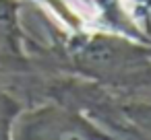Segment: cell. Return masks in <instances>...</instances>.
Here are the masks:
<instances>
[{
	"label": "cell",
	"mask_w": 151,
	"mask_h": 140,
	"mask_svg": "<svg viewBox=\"0 0 151 140\" xmlns=\"http://www.w3.org/2000/svg\"><path fill=\"white\" fill-rule=\"evenodd\" d=\"M31 58L42 74H79L120 93L151 89L149 43L114 29L77 27L58 33L48 48L33 39Z\"/></svg>",
	"instance_id": "1"
},
{
	"label": "cell",
	"mask_w": 151,
	"mask_h": 140,
	"mask_svg": "<svg viewBox=\"0 0 151 140\" xmlns=\"http://www.w3.org/2000/svg\"><path fill=\"white\" fill-rule=\"evenodd\" d=\"M13 138L21 140H112L85 113L58 101H42L23 107L13 126Z\"/></svg>",
	"instance_id": "2"
},
{
	"label": "cell",
	"mask_w": 151,
	"mask_h": 140,
	"mask_svg": "<svg viewBox=\"0 0 151 140\" xmlns=\"http://www.w3.org/2000/svg\"><path fill=\"white\" fill-rule=\"evenodd\" d=\"M23 0H0V74L29 78L40 74L29 54L31 37L21 23Z\"/></svg>",
	"instance_id": "3"
},
{
	"label": "cell",
	"mask_w": 151,
	"mask_h": 140,
	"mask_svg": "<svg viewBox=\"0 0 151 140\" xmlns=\"http://www.w3.org/2000/svg\"><path fill=\"white\" fill-rule=\"evenodd\" d=\"M122 115L139 140L151 138V99H143L139 93H124Z\"/></svg>",
	"instance_id": "4"
},
{
	"label": "cell",
	"mask_w": 151,
	"mask_h": 140,
	"mask_svg": "<svg viewBox=\"0 0 151 140\" xmlns=\"http://www.w3.org/2000/svg\"><path fill=\"white\" fill-rule=\"evenodd\" d=\"M21 109H23V103L15 95L0 103V140L13 138V126Z\"/></svg>",
	"instance_id": "5"
},
{
	"label": "cell",
	"mask_w": 151,
	"mask_h": 140,
	"mask_svg": "<svg viewBox=\"0 0 151 140\" xmlns=\"http://www.w3.org/2000/svg\"><path fill=\"white\" fill-rule=\"evenodd\" d=\"M147 35H151V0H128Z\"/></svg>",
	"instance_id": "6"
},
{
	"label": "cell",
	"mask_w": 151,
	"mask_h": 140,
	"mask_svg": "<svg viewBox=\"0 0 151 140\" xmlns=\"http://www.w3.org/2000/svg\"><path fill=\"white\" fill-rule=\"evenodd\" d=\"M9 97H13V95H11V93H6L2 87H0V103H2V101H6Z\"/></svg>",
	"instance_id": "7"
},
{
	"label": "cell",
	"mask_w": 151,
	"mask_h": 140,
	"mask_svg": "<svg viewBox=\"0 0 151 140\" xmlns=\"http://www.w3.org/2000/svg\"><path fill=\"white\" fill-rule=\"evenodd\" d=\"M147 43H149V48H151V39H149V41H147Z\"/></svg>",
	"instance_id": "8"
}]
</instances>
